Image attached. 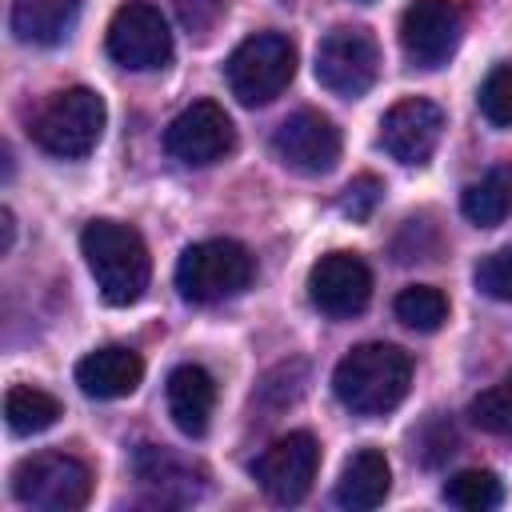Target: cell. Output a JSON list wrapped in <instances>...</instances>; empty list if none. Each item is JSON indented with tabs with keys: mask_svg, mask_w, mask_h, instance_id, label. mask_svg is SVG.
<instances>
[{
	"mask_svg": "<svg viewBox=\"0 0 512 512\" xmlns=\"http://www.w3.org/2000/svg\"><path fill=\"white\" fill-rule=\"evenodd\" d=\"M136 480L156 496V500H172V504H188L200 496V472L180 460L176 452L168 448H156V444H144L136 452Z\"/></svg>",
	"mask_w": 512,
	"mask_h": 512,
	"instance_id": "d6986e66",
	"label": "cell"
},
{
	"mask_svg": "<svg viewBox=\"0 0 512 512\" xmlns=\"http://www.w3.org/2000/svg\"><path fill=\"white\" fill-rule=\"evenodd\" d=\"M316 472H320V440L312 432H288L272 440L252 464L256 484L276 504H300L312 492Z\"/></svg>",
	"mask_w": 512,
	"mask_h": 512,
	"instance_id": "9c48e42d",
	"label": "cell"
},
{
	"mask_svg": "<svg viewBox=\"0 0 512 512\" xmlns=\"http://www.w3.org/2000/svg\"><path fill=\"white\" fill-rule=\"evenodd\" d=\"M412 452L432 468V464H440L444 456L456 452V432H452L444 420H428V424L412 436Z\"/></svg>",
	"mask_w": 512,
	"mask_h": 512,
	"instance_id": "f1b7e54d",
	"label": "cell"
},
{
	"mask_svg": "<svg viewBox=\"0 0 512 512\" xmlns=\"http://www.w3.org/2000/svg\"><path fill=\"white\" fill-rule=\"evenodd\" d=\"M80 252H84V264L108 304L124 308L144 296V288L152 280V256H148L144 236L132 224L104 220V216L88 220L80 232Z\"/></svg>",
	"mask_w": 512,
	"mask_h": 512,
	"instance_id": "7a4b0ae2",
	"label": "cell"
},
{
	"mask_svg": "<svg viewBox=\"0 0 512 512\" xmlns=\"http://www.w3.org/2000/svg\"><path fill=\"white\" fill-rule=\"evenodd\" d=\"M380 76V44L364 24H336L316 48V80L340 100H360Z\"/></svg>",
	"mask_w": 512,
	"mask_h": 512,
	"instance_id": "52a82bcc",
	"label": "cell"
},
{
	"mask_svg": "<svg viewBox=\"0 0 512 512\" xmlns=\"http://www.w3.org/2000/svg\"><path fill=\"white\" fill-rule=\"evenodd\" d=\"M412 384V360L404 348L368 340L340 356L332 372V392L352 416H384L392 412Z\"/></svg>",
	"mask_w": 512,
	"mask_h": 512,
	"instance_id": "6da1fadb",
	"label": "cell"
},
{
	"mask_svg": "<svg viewBox=\"0 0 512 512\" xmlns=\"http://www.w3.org/2000/svg\"><path fill=\"white\" fill-rule=\"evenodd\" d=\"M308 300L332 320H352L372 300V268L356 252H328L308 268Z\"/></svg>",
	"mask_w": 512,
	"mask_h": 512,
	"instance_id": "4fadbf2b",
	"label": "cell"
},
{
	"mask_svg": "<svg viewBox=\"0 0 512 512\" xmlns=\"http://www.w3.org/2000/svg\"><path fill=\"white\" fill-rule=\"evenodd\" d=\"M216 408V380L200 364H180L168 372V416L184 436H204Z\"/></svg>",
	"mask_w": 512,
	"mask_h": 512,
	"instance_id": "2e32d148",
	"label": "cell"
},
{
	"mask_svg": "<svg viewBox=\"0 0 512 512\" xmlns=\"http://www.w3.org/2000/svg\"><path fill=\"white\" fill-rule=\"evenodd\" d=\"M0 228H4L0 252H12V240H16V220H12V208H0Z\"/></svg>",
	"mask_w": 512,
	"mask_h": 512,
	"instance_id": "4dcf8cb0",
	"label": "cell"
},
{
	"mask_svg": "<svg viewBox=\"0 0 512 512\" xmlns=\"http://www.w3.org/2000/svg\"><path fill=\"white\" fill-rule=\"evenodd\" d=\"M272 152L284 168L300 176H324L340 160V128L332 124V116L300 108L272 132Z\"/></svg>",
	"mask_w": 512,
	"mask_h": 512,
	"instance_id": "7c38bea8",
	"label": "cell"
},
{
	"mask_svg": "<svg viewBox=\"0 0 512 512\" xmlns=\"http://www.w3.org/2000/svg\"><path fill=\"white\" fill-rule=\"evenodd\" d=\"M480 112L496 128L512 124V64H496L484 76V84H480Z\"/></svg>",
	"mask_w": 512,
	"mask_h": 512,
	"instance_id": "d4e9b609",
	"label": "cell"
},
{
	"mask_svg": "<svg viewBox=\"0 0 512 512\" xmlns=\"http://www.w3.org/2000/svg\"><path fill=\"white\" fill-rule=\"evenodd\" d=\"M392 312H396V320H400L404 328H412V332H436V328L448 320V300H444V292L432 288V284H412V288H404V292L392 300Z\"/></svg>",
	"mask_w": 512,
	"mask_h": 512,
	"instance_id": "603a6c76",
	"label": "cell"
},
{
	"mask_svg": "<svg viewBox=\"0 0 512 512\" xmlns=\"http://www.w3.org/2000/svg\"><path fill=\"white\" fill-rule=\"evenodd\" d=\"M164 148L172 160L192 164V168H208L216 160H224L236 148V128L228 120V112L216 100H196L188 104L164 132Z\"/></svg>",
	"mask_w": 512,
	"mask_h": 512,
	"instance_id": "8fae6325",
	"label": "cell"
},
{
	"mask_svg": "<svg viewBox=\"0 0 512 512\" xmlns=\"http://www.w3.org/2000/svg\"><path fill=\"white\" fill-rule=\"evenodd\" d=\"M392 488V468H388V456L380 448H360L348 456V464L340 468V480H336V504L340 508H352V512H368V508H380L384 496Z\"/></svg>",
	"mask_w": 512,
	"mask_h": 512,
	"instance_id": "ac0fdd59",
	"label": "cell"
},
{
	"mask_svg": "<svg viewBox=\"0 0 512 512\" xmlns=\"http://www.w3.org/2000/svg\"><path fill=\"white\" fill-rule=\"evenodd\" d=\"M84 0H12V36L20 44H40L52 48L60 40H68V32L80 20Z\"/></svg>",
	"mask_w": 512,
	"mask_h": 512,
	"instance_id": "e0dca14e",
	"label": "cell"
},
{
	"mask_svg": "<svg viewBox=\"0 0 512 512\" xmlns=\"http://www.w3.org/2000/svg\"><path fill=\"white\" fill-rule=\"evenodd\" d=\"M464 12L456 0H412L400 16V48L416 68H440L456 52Z\"/></svg>",
	"mask_w": 512,
	"mask_h": 512,
	"instance_id": "30bf717a",
	"label": "cell"
},
{
	"mask_svg": "<svg viewBox=\"0 0 512 512\" xmlns=\"http://www.w3.org/2000/svg\"><path fill=\"white\" fill-rule=\"evenodd\" d=\"M440 132H444V112L432 104V100H420V96H408V100H396L384 120H380V148L408 164V168H420L432 160L436 144H440Z\"/></svg>",
	"mask_w": 512,
	"mask_h": 512,
	"instance_id": "5bb4252c",
	"label": "cell"
},
{
	"mask_svg": "<svg viewBox=\"0 0 512 512\" xmlns=\"http://www.w3.org/2000/svg\"><path fill=\"white\" fill-rule=\"evenodd\" d=\"M64 416L60 400L44 388H32V384H16L4 392V420L16 436H32V432H48L56 420Z\"/></svg>",
	"mask_w": 512,
	"mask_h": 512,
	"instance_id": "44dd1931",
	"label": "cell"
},
{
	"mask_svg": "<svg viewBox=\"0 0 512 512\" xmlns=\"http://www.w3.org/2000/svg\"><path fill=\"white\" fill-rule=\"evenodd\" d=\"M440 496H444L452 508L488 512V508H496V504L504 500V484H500V476L488 472V468H464V472H456V476L444 484Z\"/></svg>",
	"mask_w": 512,
	"mask_h": 512,
	"instance_id": "7402d4cb",
	"label": "cell"
},
{
	"mask_svg": "<svg viewBox=\"0 0 512 512\" xmlns=\"http://www.w3.org/2000/svg\"><path fill=\"white\" fill-rule=\"evenodd\" d=\"M104 120H108V108H104V96L76 84V88H64L56 92L40 116L32 120V140L48 152V156H60V160H80L88 156L100 136H104Z\"/></svg>",
	"mask_w": 512,
	"mask_h": 512,
	"instance_id": "3957f363",
	"label": "cell"
},
{
	"mask_svg": "<svg viewBox=\"0 0 512 512\" xmlns=\"http://www.w3.org/2000/svg\"><path fill=\"white\" fill-rule=\"evenodd\" d=\"M140 380H144V360H140V352H132L124 344H104L76 364V384L92 400L132 396L140 388Z\"/></svg>",
	"mask_w": 512,
	"mask_h": 512,
	"instance_id": "9a60e30c",
	"label": "cell"
},
{
	"mask_svg": "<svg viewBox=\"0 0 512 512\" xmlns=\"http://www.w3.org/2000/svg\"><path fill=\"white\" fill-rule=\"evenodd\" d=\"M392 256L400 260V264H428V260H436L440 256V236H436V228L428 224V220H404V228H400V236L392 240Z\"/></svg>",
	"mask_w": 512,
	"mask_h": 512,
	"instance_id": "484cf974",
	"label": "cell"
},
{
	"mask_svg": "<svg viewBox=\"0 0 512 512\" xmlns=\"http://www.w3.org/2000/svg\"><path fill=\"white\" fill-rule=\"evenodd\" d=\"M12 496L36 512H76L92 496V468L68 452H36L12 468Z\"/></svg>",
	"mask_w": 512,
	"mask_h": 512,
	"instance_id": "8992f818",
	"label": "cell"
},
{
	"mask_svg": "<svg viewBox=\"0 0 512 512\" xmlns=\"http://www.w3.org/2000/svg\"><path fill=\"white\" fill-rule=\"evenodd\" d=\"M296 76V44L284 32H256L228 56V88L244 108L272 104Z\"/></svg>",
	"mask_w": 512,
	"mask_h": 512,
	"instance_id": "5b68a950",
	"label": "cell"
},
{
	"mask_svg": "<svg viewBox=\"0 0 512 512\" xmlns=\"http://www.w3.org/2000/svg\"><path fill=\"white\" fill-rule=\"evenodd\" d=\"M252 252L240 240H200L180 252L176 288L188 304H216L252 284Z\"/></svg>",
	"mask_w": 512,
	"mask_h": 512,
	"instance_id": "277c9868",
	"label": "cell"
},
{
	"mask_svg": "<svg viewBox=\"0 0 512 512\" xmlns=\"http://www.w3.org/2000/svg\"><path fill=\"white\" fill-rule=\"evenodd\" d=\"M460 212L476 228H496L512 212V168L508 164H496L476 184H468L460 192Z\"/></svg>",
	"mask_w": 512,
	"mask_h": 512,
	"instance_id": "ffe728a7",
	"label": "cell"
},
{
	"mask_svg": "<svg viewBox=\"0 0 512 512\" xmlns=\"http://www.w3.org/2000/svg\"><path fill=\"white\" fill-rule=\"evenodd\" d=\"M108 56L128 72H156L172 60V32L156 4L128 0L108 20Z\"/></svg>",
	"mask_w": 512,
	"mask_h": 512,
	"instance_id": "ba28073f",
	"label": "cell"
},
{
	"mask_svg": "<svg viewBox=\"0 0 512 512\" xmlns=\"http://www.w3.org/2000/svg\"><path fill=\"white\" fill-rule=\"evenodd\" d=\"M468 420L492 436H512V376H504L500 384L484 388L472 404H468Z\"/></svg>",
	"mask_w": 512,
	"mask_h": 512,
	"instance_id": "cb8c5ba5",
	"label": "cell"
},
{
	"mask_svg": "<svg viewBox=\"0 0 512 512\" xmlns=\"http://www.w3.org/2000/svg\"><path fill=\"white\" fill-rule=\"evenodd\" d=\"M220 12H224V0H176V16H180V24H184L196 40H204V36L216 28Z\"/></svg>",
	"mask_w": 512,
	"mask_h": 512,
	"instance_id": "f546056e",
	"label": "cell"
},
{
	"mask_svg": "<svg viewBox=\"0 0 512 512\" xmlns=\"http://www.w3.org/2000/svg\"><path fill=\"white\" fill-rule=\"evenodd\" d=\"M476 288H480L484 296H492V300L512 304V244L488 252V256L476 264Z\"/></svg>",
	"mask_w": 512,
	"mask_h": 512,
	"instance_id": "83f0119b",
	"label": "cell"
},
{
	"mask_svg": "<svg viewBox=\"0 0 512 512\" xmlns=\"http://www.w3.org/2000/svg\"><path fill=\"white\" fill-rule=\"evenodd\" d=\"M380 196H384V180H380V176H372V172H360V176H352V180L344 184V192H340L336 208H340L348 220H368V216L376 212Z\"/></svg>",
	"mask_w": 512,
	"mask_h": 512,
	"instance_id": "4316f807",
	"label": "cell"
}]
</instances>
